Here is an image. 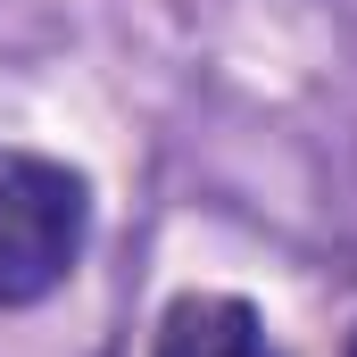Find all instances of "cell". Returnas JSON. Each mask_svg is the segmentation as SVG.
Instances as JSON below:
<instances>
[{
    "mask_svg": "<svg viewBox=\"0 0 357 357\" xmlns=\"http://www.w3.org/2000/svg\"><path fill=\"white\" fill-rule=\"evenodd\" d=\"M341 357H357V324H349V349H341Z\"/></svg>",
    "mask_w": 357,
    "mask_h": 357,
    "instance_id": "cell-3",
    "label": "cell"
},
{
    "mask_svg": "<svg viewBox=\"0 0 357 357\" xmlns=\"http://www.w3.org/2000/svg\"><path fill=\"white\" fill-rule=\"evenodd\" d=\"M150 357H282L241 291H175L150 324Z\"/></svg>",
    "mask_w": 357,
    "mask_h": 357,
    "instance_id": "cell-2",
    "label": "cell"
},
{
    "mask_svg": "<svg viewBox=\"0 0 357 357\" xmlns=\"http://www.w3.org/2000/svg\"><path fill=\"white\" fill-rule=\"evenodd\" d=\"M91 241V183L67 158L0 142V307L50 299L84 266Z\"/></svg>",
    "mask_w": 357,
    "mask_h": 357,
    "instance_id": "cell-1",
    "label": "cell"
}]
</instances>
